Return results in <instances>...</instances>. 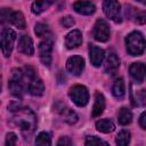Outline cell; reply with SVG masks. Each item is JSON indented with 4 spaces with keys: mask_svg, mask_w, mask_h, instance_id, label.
I'll list each match as a JSON object with an SVG mask.
<instances>
[{
    "mask_svg": "<svg viewBox=\"0 0 146 146\" xmlns=\"http://www.w3.org/2000/svg\"><path fill=\"white\" fill-rule=\"evenodd\" d=\"M0 68H1V66H0ZM0 76H1V74H0Z\"/></svg>",
    "mask_w": 146,
    "mask_h": 146,
    "instance_id": "8d00e7d4",
    "label": "cell"
},
{
    "mask_svg": "<svg viewBox=\"0 0 146 146\" xmlns=\"http://www.w3.org/2000/svg\"><path fill=\"white\" fill-rule=\"evenodd\" d=\"M35 144L36 145H42V146H48V145H51V137L48 132L46 131H42L40 132L36 138H35Z\"/></svg>",
    "mask_w": 146,
    "mask_h": 146,
    "instance_id": "484cf974",
    "label": "cell"
},
{
    "mask_svg": "<svg viewBox=\"0 0 146 146\" xmlns=\"http://www.w3.org/2000/svg\"><path fill=\"white\" fill-rule=\"evenodd\" d=\"M127 51L131 56H140L145 50V39L144 35L138 32H131L125 38Z\"/></svg>",
    "mask_w": 146,
    "mask_h": 146,
    "instance_id": "7a4b0ae2",
    "label": "cell"
},
{
    "mask_svg": "<svg viewBox=\"0 0 146 146\" xmlns=\"http://www.w3.org/2000/svg\"><path fill=\"white\" fill-rule=\"evenodd\" d=\"M96 128L98 131H100L103 133H110V132L114 131L115 125L112 121H110L107 119H102L96 122Z\"/></svg>",
    "mask_w": 146,
    "mask_h": 146,
    "instance_id": "44dd1931",
    "label": "cell"
},
{
    "mask_svg": "<svg viewBox=\"0 0 146 146\" xmlns=\"http://www.w3.org/2000/svg\"><path fill=\"white\" fill-rule=\"evenodd\" d=\"M58 111H59V113L62 114L63 120H64V121H66L67 123L73 124V123H75V122L78 121V115L75 114V112H73L71 108L65 107V105H63V106H62V108H60V110H58Z\"/></svg>",
    "mask_w": 146,
    "mask_h": 146,
    "instance_id": "7402d4cb",
    "label": "cell"
},
{
    "mask_svg": "<svg viewBox=\"0 0 146 146\" xmlns=\"http://www.w3.org/2000/svg\"><path fill=\"white\" fill-rule=\"evenodd\" d=\"M9 23L15 25L18 29H25V26H26L24 15L21 11H13L10 15V22Z\"/></svg>",
    "mask_w": 146,
    "mask_h": 146,
    "instance_id": "cb8c5ba5",
    "label": "cell"
},
{
    "mask_svg": "<svg viewBox=\"0 0 146 146\" xmlns=\"http://www.w3.org/2000/svg\"><path fill=\"white\" fill-rule=\"evenodd\" d=\"M68 96L70 98L72 99V102L82 107V106H86L88 104V100H89V92H88V89L84 87V86H81V84H76V86H73L70 91H68Z\"/></svg>",
    "mask_w": 146,
    "mask_h": 146,
    "instance_id": "277c9868",
    "label": "cell"
},
{
    "mask_svg": "<svg viewBox=\"0 0 146 146\" xmlns=\"http://www.w3.org/2000/svg\"><path fill=\"white\" fill-rule=\"evenodd\" d=\"M103 10L107 18L115 23L121 22V6L117 0H104Z\"/></svg>",
    "mask_w": 146,
    "mask_h": 146,
    "instance_id": "8992f818",
    "label": "cell"
},
{
    "mask_svg": "<svg viewBox=\"0 0 146 146\" xmlns=\"http://www.w3.org/2000/svg\"><path fill=\"white\" fill-rule=\"evenodd\" d=\"M120 67V59L115 51L110 50L105 59V72L107 74H115Z\"/></svg>",
    "mask_w": 146,
    "mask_h": 146,
    "instance_id": "30bf717a",
    "label": "cell"
},
{
    "mask_svg": "<svg viewBox=\"0 0 146 146\" xmlns=\"http://www.w3.org/2000/svg\"><path fill=\"white\" fill-rule=\"evenodd\" d=\"M13 115V123L19 128L21 133L23 137L29 139L36 128V116L30 108H17L14 111Z\"/></svg>",
    "mask_w": 146,
    "mask_h": 146,
    "instance_id": "6da1fadb",
    "label": "cell"
},
{
    "mask_svg": "<svg viewBox=\"0 0 146 146\" xmlns=\"http://www.w3.org/2000/svg\"><path fill=\"white\" fill-rule=\"evenodd\" d=\"M116 144L119 146H125L130 143V132L128 130H122L117 133L116 139H115Z\"/></svg>",
    "mask_w": 146,
    "mask_h": 146,
    "instance_id": "d4e9b609",
    "label": "cell"
},
{
    "mask_svg": "<svg viewBox=\"0 0 146 146\" xmlns=\"http://www.w3.org/2000/svg\"><path fill=\"white\" fill-rule=\"evenodd\" d=\"M104 108H105V97L103 94H100L98 91V92H96V96H95V103H94L92 113H91L92 117L99 116L104 112Z\"/></svg>",
    "mask_w": 146,
    "mask_h": 146,
    "instance_id": "e0dca14e",
    "label": "cell"
},
{
    "mask_svg": "<svg viewBox=\"0 0 146 146\" xmlns=\"http://www.w3.org/2000/svg\"><path fill=\"white\" fill-rule=\"evenodd\" d=\"M27 91L32 96H41L44 91V84L40 78L34 75L27 82Z\"/></svg>",
    "mask_w": 146,
    "mask_h": 146,
    "instance_id": "7c38bea8",
    "label": "cell"
},
{
    "mask_svg": "<svg viewBox=\"0 0 146 146\" xmlns=\"http://www.w3.org/2000/svg\"><path fill=\"white\" fill-rule=\"evenodd\" d=\"M60 24L64 26V27H72L74 24H75V21L73 19V17L71 16H65L63 18H60Z\"/></svg>",
    "mask_w": 146,
    "mask_h": 146,
    "instance_id": "f546056e",
    "label": "cell"
},
{
    "mask_svg": "<svg viewBox=\"0 0 146 146\" xmlns=\"http://www.w3.org/2000/svg\"><path fill=\"white\" fill-rule=\"evenodd\" d=\"M136 22L138 24H144L145 23V13L144 11H140L137 16H136Z\"/></svg>",
    "mask_w": 146,
    "mask_h": 146,
    "instance_id": "d6a6232c",
    "label": "cell"
},
{
    "mask_svg": "<svg viewBox=\"0 0 146 146\" xmlns=\"http://www.w3.org/2000/svg\"><path fill=\"white\" fill-rule=\"evenodd\" d=\"M145 90L139 89V90H133L131 89V102L133 106H144L145 105Z\"/></svg>",
    "mask_w": 146,
    "mask_h": 146,
    "instance_id": "ffe728a7",
    "label": "cell"
},
{
    "mask_svg": "<svg viewBox=\"0 0 146 146\" xmlns=\"http://www.w3.org/2000/svg\"><path fill=\"white\" fill-rule=\"evenodd\" d=\"M57 145H72V140L68 137H60L59 140L57 141Z\"/></svg>",
    "mask_w": 146,
    "mask_h": 146,
    "instance_id": "1f68e13d",
    "label": "cell"
},
{
    "mask_svg": "<svg viewBox=\"0 0 146 146\" xmlns=\"http://www.w3.org/2000/svg\"><path fill=\"white\" fill-rule=\"evenodd\" d=\"M92 34H94V38L97 41H99V42H106L110 39V34H111L110 26H108L107 22L104 21V19H98L95 23Z\"/></svg>",
    "mask_w": 146,
    "mask_h": 146,
    "instance_id": "52a82bcc",
    "label": "cell"
},
{
    "mask_svg": "<svg viewBox=\"0 0 146 146\" xmlns=\"http://www.w3.org/2000/svg\"><path fill=\"white\" fill-rule=\"evenodd\" d=\"M18 50L19 52L32 56L34 54V47H33V41L29 35H22L19 41H18Z\"/></svg>",
    "mask_w": 146,
    "mask_h": 146,
    "instance_id": "2e32d148",
    "label": "cell"
},
{
    "mask_svg": "<svg viewBox=\"0 0 146 146\" xmlns=\"http://www.w3.org/2000/svg\"><path fill=\"white\" fill-rule=\"evenodd\" d=\"M82 43V33L79 30H73L65 36V46L68 49L78 48Z\"/></svg>",
    "mask_w": 146,
    "mask_h": 146,
    "instance_id": "4fadbf2b",
    "label": "cell"
},
{
    "mask_svg": "<svg viewBox=\"0 0 146 146\" xmlns=\"http://www.w3.org/2000/svg\"><path fill=\"white\" fill-rule=\"evenodd\" d=\"M25 81H27V80L22 70H18V68L13 70L11 78L9 79V82H8V88L10 90V92L14 96L22 97L23 94L25 92V88L27 87V82H25Z\"/></svg>",
    "mask_w": 146,
    "mask_h": 146,
    "instance_id": "3957f363",
    "label": "cell"
},
{
    "mask_svg": "<svg viewBox=\"0 0 146 146\" xmlns=\"http://www.w3.org/2000/svg\"><path fill=\"white\" fill-rule=\"evenodd\" d=\"M56 0H35L32 3V13L35 15H40L41 13H43L44 10H47L52 3H55Z\"/></svg>",
    "mask_w": 146,
    "mask_h": 146,
    "instance_id": "ac0fdd59",
    "label": "cell"
},
{
    "mask_svg": "<svg viewBox=\"0 0 146 146\" xmlns=\"http://www.w3.org/2000/svg\"><path fill=\"white\" fill-rule=\"evenodd\" d=\"M0 91H1V76H0Z\"/></svg>",
    "mask_w": 146,
    "mask_h": 146,
    "instance_id": "d590c367",
    "label": "cell"
},
{
    "mask_svg": "<svg viewBox=\"0 0 146 146\" xmlns=\"http://www.w3.org/2000/svg\"><path fill=\"white\" fill-rule=\"evenodd\" d=\"M112 94L116 99H122L125 95V86L123 79H116L112 86Z\"/></svg>",
    "mask_w": 146,
    "mask_h": 146,
    "instance_id": "d6986e66",
    "label": "cell"
},
{
    "mask_svg": "<svg viewBox=\"0 0 146 146\" xmlns=\"http://www.w3.org/2000/svg\"><path fill=\"white\" fill-rule=\"evenodd\" d=\"M16 40V33L11 29H6L2 31L0 36V48L5 57H9L11 55L14 42Z\"/></svg>",
    "mask_w": 146,
    "mask_h": 146,
    "instance_id": "5b68a950",
    "label": "cell"
},
{
    "mask_svg": "<svg viewBox=\"0 0 146 146\" xmlns=\"http://www.w3.org/2000/svg\"><path fill=\"white\" fill-rule=\"evenodd\" d=\"M84 144L88 145V146H90V145H91V146H92V145H100V144H103V145H107L106 141L102 140L100 138H98V137H96V136H88V137L86 138Z\"/></svg>",
    "mask_w": 146,
    "mask_h": 146,
    "instance_id": "f1b7e54d",
    "label": "cell"
},
{
    "mask_svg": "<svg viewBox=\"0 0 146 146\" xmlns=\"http://www.w3.org/2000/svg\"><path fill=\"white\" fill-rule=\"evenodd\" d=\"M67 71L73 75H80L84 68V59L81 56H72L66 62Z\"/></svg>",
    "mask_w": 146,
    "mask_h": 146,
    "instance_id": "9c48e42d",
    "label": "cell"
},
{
    "mask_svg": "<svg viewBox=\"0 0 146 146\" xmlns=\"http://www.w3.org/2000/svg\"><path fill=\"white\" fill-rule=\"evenodd\" d=\"M17 143V136L14 132H8L7 137H6V145L7 146H11V145H16Z\"/></svg>",
    "mask_w": 146,
    "mask_h": 146,
    "instance_id": "4dcf8cb0",
    "label": "cell"
},
{
    "mask_svg": "<svg viewBox=\"0 0 146 146\" xmlns=\"http://www.w3.org/2000/svg\"><path fill=\"white\" fill-rule=\"evenodd\" d=\"M117 121L121 125H128L132 121V113L127 107H122L117 114Z\"/></svg>",
    "mask_w": 146,
    "mask_h": 146,
    "instance_id": "603a6c76",
    "label": "cell"
},
{
    "mask_svg": "<svg viewBox=\"0 0 146 146\" xmlns=\"http://www.w3.org/2000/svg\"><path fill=\"white\" fill-rule=\"evenodd\" d=\"M13 10L10 8H1L0 9V24H8L10 22V15Z\"/></svg>",
    "mask_w": 146,
    "mask_h": 146,
    "instance_id": "83f0119b",
    "label": "cell"
},
{
    "mask_svg": "<svg viewBox=\"0 0 146 146\" xmlns=\"http://www.w3.org/2000/svg\"><path fill=\"white\" fill-rule=\"evenodd\" d=\"M51 51H52V40L46 39L39 44V57L41 63L49 67L51 64Z\"/></svg>",
    "mask_w": 146,
    "mask_h": 146,
    "instance_id": "ba28073f",
    "label": "cell"
},
{
    "mask_svg": "<svg viewBox=\"0 0 146 146\" xmlns=\"http://www.w3.org/2000/svg\"><path fill=\"white\" fill-rule=\"evenodd\" d=\"M136 1H139L140 3H145V0H136Z\"/></svg>",
    "mask_w": 146,
    "mask_h": 146,
    "instance_id": "e575fe53",
    "label": "cell"
},
{
    "mask_svg": "<svg viewBox=\"0 0 146 146\" xmlns=\"http://www.w3.org/2000/svg\"><path fill=\"white\" fill-rule=\"evenodd\" d=\"M34 33L38 36L43 38V36H47L50 33V30H49V26L47 24H44V23H36L35 27H34Z\"/></svg>",
    "mask_w": 146,
    "mask_h": 146,
    "instance_id": "4316f807",
    "label": "cell"
},
{
    "mask_svg": "<svg viewBox=\"0 0 146 146\" xmlns=\"http://www.w3.org/2000/svg\"><path fill=\"white\" fill-rule=\"evenodd\" d=\"M129 72H130L131 78L137 83H143L144 82V80H145V72H146L144 63H141V62L132 63L130 68H129Z\"/></svg>",
    "mask_w": 146,
    "mask_h": 146,
    "instance_id": "8fae6325",
    "label": "cell"
},
{
    "mask_svg": "<svg viewBox=\"0 0 146 146\" xmlns=\"http://www.w3.org/2000/svg\"><path fill=\"white\" fill-rule=\"evenodd\" d=\"M73 8L74 10L80 14V15H92L95 11H96V7L95 5H92L91 2L89 1H84V0H79L76 2H74L73 5Z\"/></svg>",
    "mask_w": 146,
    "mask_h": 146,
    "instance_id": "5bb4252c",
    "label": "cell"
},
{
    "mask_svg": "<svg viewBox=\"0 0 146 146\" xmlns=\"http://www.w3.org/2000/svg\"><path fill=\"white\" fill-rule=\"evenodd\" d=\"M89 57H90V62L95 67H99L103 64V60L105 58V52L102 48L97 47V46H90V50H89Z\"/></svg>",
    "mask_w": 146,
    "mask_h": 146,
    "instance_id": "9a60e30c",
    "label": "cell"
},
{
    "mask_svg": "<svg viewBox=\"0 0 146 146\" xmlns=\"http://www.w3.org/2000/svg\"><path fill=\"white\" fill-rule=\"evenodd\" d=\"M139 124H140L141 129H146V113H145V112H143V113H141V115H140Z\"/></svg>",
    "mask_w": 146,
    "mask_h": 146,
    "instance_id": "836d02e7",
    "label": "cell"
}]
</instances>
